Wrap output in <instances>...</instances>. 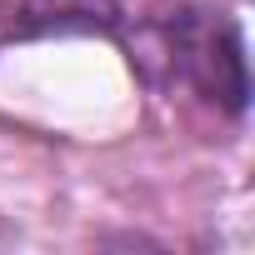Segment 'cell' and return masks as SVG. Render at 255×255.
<instances>
[{
	"mask_svg": "<svg viewBox=\"0 0 255 255\" xmlns=\"http://www.w3.org/2000/svg\"><path fill=\"white\" fill-rule=\"evenodd\" d=\"M170 60L205 100H215L230 115L245 110V95H250L245 45L220 10H180L170 20Z\"/></svg>",
	"mask_w": 255,
	"mask_h": 255,
	"instance_id": "cell-1",
	"label": "cell"
},
{
	"mask_svg": "<svg viewBox=\"0 0 255 255\" xmlns=\"http://www.w3.org/2000/svg\"><path fill=\"white\" fill-rule=\"evenodd\" d=\"M115 0H25L20 30L25 35H70V30H115Z\"/></svg>",
	"mask_w": 255,
	"mask_h": 255,
	"instance_id": "cell-2",
	"label": "cell"
}]
</instances>
